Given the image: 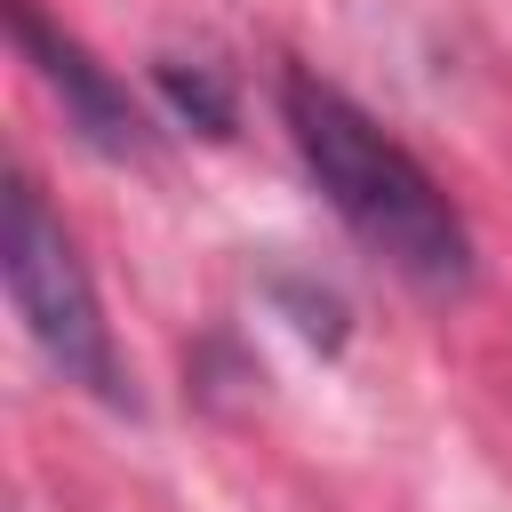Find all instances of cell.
Here are the masks:
<instances>
[{
  "label": "cell",
  "instance_id": "6da1fadb",
  "mask_svg": "<svg viewBox=\"0 0 512 512\" xmlns=\"http://www.w3.org/2000/svg\"><path fill=\"white\" fill-rule=\"evenodd\" d=\"M280 120H288V144H296L304 176H312L320 200L336 208V224H344L384 272H400L416 296H464V288H472L464 208L440 192V176H432L368 104H352L336 80L288 64V72H280Z\"/></svg>",
  "mask_w": 512,
  "mask_h": 512
},
{
  "label": "cell",
  "instance_id": "7a4b0ae2",
  "mask_svg": "<svg viewBox=\"0 0 512 512\" xmlns=\"http://www.w3.org/2000/svg\"><path fill=\"white\" fill-rule=\"evenodd\" d=\"M0 264H8V304L32 336V352L72 384L88 392L96 408H120L136 416V376L120 360V336L104 320V296L64 232V216L48 208V192L16 168L8 176V224H0Z\"/></svg>",
  "mask_w": 512,
  "mask_h": 512
},
{
  "label": "cell",
  "instance_id": "3957f363",
  "mask_svg": "<svg viewBox=\"0 0 512 512\" xmlns=\"http://www.w3.org/2000/svg\"><path fill=\"white\" fill-rule=\"evenodd\" d=\"M8 40H16V56L32 64V80L56 96L64 128H72L96 160H120V168L152 160V120H144V104L120 88V72H112L80 32H64L40 0H8Z\"/></svg>",
  "mask_w": 512,
  "mask_h": 512
},
{
  "label": "cell",
  "instance_id": "277c9868",
  "mask_svg": "<svg viewBox=\"0 0 512 512\" xmlns=\"http://www.w3.org/2000/svg\"><path fill=\"white\" fill-rule=\"evenodd\" d=\"M152 88L168 96V112L184 120V128H200V136H232V120H240V104H232V80L216 72V64H184V56H160L152 64Z\"/></svg>",
  "mask_w": 512,
  "mask_h": 512
}]
</instances>
